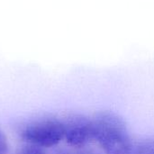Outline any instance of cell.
Instances as JSON below:
<instances>
[{
	"label": "cell",
	"instance_id": "cell-1",
	"mask_svg": "<svg viewBox=\"0 0 154 154\" xmlns=\"http://www.w3.org/2000/svg\"><path fill=\"white\" fill-rule=\"evenodd\" d=\"M94 140L106 154H130L134 143L125 121L112 111H100L92 117Z\"/></svg>",
	"mask_w": 154,
	"mask_h": 154
},
{
	"label": "cell",
	"instance_id": "cell-2",
	"mask_svg": "<svg viewBox=\"0 0 154 154\" xmlns=\"http://www.w3.org/2000/svg\"><path fill=\"white\" fill-rule=\"evenodd\" d=\"M19 134L27 143L47 148L57 145L64 139L65 129L62 120L46 117L28 123L23 126Z\"/></svg>",
	"mask_w": 154,
	"mask_h": 154
},
{
	"label": "cell",
	"instance_id": "cell-3",
	"mask_svg": "<svg viewBox=\"0 0 154 154\" xmlns=\"http://www.w3.org/2000/svg\"><path fill=\"white\" fill-rule=\"evenodd\" d=\"M65 129L64 138L72 147L79 149L94 140L92 118L83 115H70L62 120Z\"/></svg>",
	"mask_w": 154,
	"mask_h": 154
},
{
	"label": "cell",
	"instance_id": "cell-4",
	"mask_svg": "<svg viewBox=\"0 0 154 154\" xmlns=\"http://www.w3.org/2000/svg\"><path fill=\"white\" fill-rule=\"evenodd\" d=\"M130 154H154V139H146L134 143Z\"/></svg>",
	"mask_w": 154,
	"mask_h": 154
},
{
	"label": "cell",
	"instance_id": "cell-5",
	"mask_svg": "<svg viewBox=\"0 0 154 154\" xmlns=\"http://www.w3.org/2000/svg\"><path fill=\"white\" fill-rule=\"evenodd\" d=\"M15 154H46V152L44 151V148L26 143L24 145L18 148Z\"/></svg>",
	"mask_w": 154,
	"mask_h": 154
},
{
	"label": "cell",
	"instance_id": "cell-6",
	"mask_svg": "<svg viewBox=\"0 0 154 154\" xmlns=\"http://www.w3.org/2000/svg\"><path fill=\"white\" fill-rule=\"evenodd\" d=\"M8 152V142L5 134L0 130V154H7Z\"/></svg>",
	"mask_w": 154,
	"mask_h": 154
},
{
	"label": "cell",
	"instance_id": "cell-7",
	"mask_svg": "<svg viewBox=\"0 0 154 154\" xmlns=\"http://www.w3.org/2000/svg\"><path fill=\"white\" fill-rule=\"evenodd\" d=\"M77 154H102L93 149L90 148H86V147H82V148H79L76 150Z\"/></svg>",
	"mask_w": 154,
	"mask_h": 154
},
{
	"label": "cell",
	"instance_id": "cell-8",
	"mask_svg": "<svg viewBox=\"0 0 154 154\" xmlns=\"http://www.w3.org/2000/svg\"><path fill=\"white\" fill-rule=\"evenodd\" d=\"M55 154H77V152H76V151H72L70 149L60 148L55 152Z\"/></svg>",
	"mask_w": 154,
	"mask_h": 154
}]
</instances>
